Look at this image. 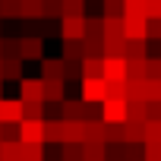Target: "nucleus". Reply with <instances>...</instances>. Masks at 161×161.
Returning <instances> with one entry per match:
<instances>
[{
  "label": "nucleus",
  "instance_id": "obj_27",
  "mask_svg": "<svg viewBox=\"0 0 161 161\" xmlns=\"http://www.w3.org/2000/svg\"><path fill=\"white\" fill-rule=\"evenodd\" d=\"M101 76V57H86L82 60V79H98Z\"/></svg>",
  "mask_w": 161,
  "mask_h": 161
},
{
  "label": "nucleus",
  "instance_id": "obj_31",
  "mask_svg": "<svg viewBox=\"0 0 161 161\" xmlns=\"http://www.w3.org/2000/svg\"><path fill=\"white\" fill-rule=\"evenodd\" d=\"M63 60H82V41H63Z\"/></svg>",
  "mask_w": 161,
  "mask_h": 161
},
{
  "label": "nucleus",
  "instance_id": "obj_34",
  "mask_svg": "<svg viewBox=\"0 0 161 161\" xmlns=\"http://www.w3.org/2000/svg\"><path fill=\"white\" fill-rule=\"evenodd\" d=\"M145 142H161V120H145Z\"/></svg>",
  "mask_w": 161,
  "mask_h": 161
},
{
  "label": "nucleus",
  "instance_id": "obj_1",
  "mask_svg": "<svg viewBox=\"0 0 161 161\" xmlns=\"http://www.w3.org/2000/svg\"><path fill=\"white\" fill-rule=\"evenodd\" d=\"M16 139L19 142H41L44 145V120H19L16 123Z\"/></svg>",
  "mask_w": 161,
  "mask_h": 161
},
{
  "label": "nucleus",
  "instance_id": "obj_13",
  "mask_svg": "<svg viewBox=\"0 0 161 161\" xmlns=\"http://www.w3.org/2000/svg\"><path fill=\"white\" fill-rule=\"evenodd\" d=\"M101 35L104 38H123V16H104L101 19Z\"/></svg>",
  "mask_w": 161,
  "mask_h": 161
},
{
  "label": "nucleus",
  "instance_id": "obj_43",
  "mask_svg": "<svg viewBox=\"0 0 161 161\" xmlns=\"http://www.w3.org/2000/svg\"><path fill=\"white\" fill-rule=\"evenodd\" d=\"M3 139H16V123H0V142Z\"/></svg>",
  "mask_w": 161,
  "mask_h": 161
},
{
  "label": "nucleus",
  "instance_id": "obj_33",
  "mask_svg": "<svg viewBox=\"0 0 161 161\" xmlns=\"http://www.w3.org/2000/svg\"><path fill=\"white\" fill-rule=\"evenodd\" d=\"M145 101H161V79H145Z\"/></svg>",
  "mask_w": 161,
  "mask_h": 161
},
{
  "label": "nucleus",
  "instance_id": "obj_14",
  "mask_svg": "<svg viewBox=\"0 0 161 161\" xmlns=\"http://www.w3.org/2000/svg\"><path fill=\"white\" fill-rule=\"evenodd\" d=\"M123 57H126V60L148 57V54H145V41H142V38H123Z\"/></svg>",
  "mask_w": 161,
  "mask_h": 161
},
{
  "label": "nucleus",
  "instance_id": "obj_21",
  "mask_svg": "<svg viewBox=\"0 0 161 161\" xmlns=\"http://www.w3.org/2000/svg\"><path fill=\"white\" fill-rule=\"evenodd\" d=\"M41 19H63V0H41Z\"/></svg>",
  "mask_w": 161,
  "mask_h": 161
},
{
  "label": "nucleus",
  "instance_id": "obj_38",
  "mask_svg": "<svg viewBox=\"0 0 161 161\" xmlns=\"http://www.w3.org/2000/svg\"><path fill=\"white\" fill-rule=\"evenodd\" d=\"M142 161H161V142H145V158Z\"/></svg>",
  "mask_w": 161,
  "mask_h": 161
},
{
  "label": "nucleus",
  "instance_id": "obj_10",
  "mask_svg": "<svg viewBox=\"0 0 161 161\" xmlns=\"http://www.w3.org/2000/svg\"><path fill=\"white\" fill-rule=\"evenodd\" d=\"M51 142H66V123L63 120H44V145Z\"/></svg>",
  "mask_w": 161,
  "mask_h": 161
},
{
  "label": "nucleus",
  "instance_id": "obj_6",
  "mask_svg": "<svg viewBox=\"0 0 161 161\" xmlns=\"http://www.w3.org/2000/svg\"><path fill=\"white\" fill-rule=\"evenodd\" d=\"M22 120V101L0 98V123H19Z\"/></svg>",
  "mask_w": 161,
  "mask_h": 161
},
{
  "label": "nucleus",
  "instance_id": "obj_8",
  "mask_svg": "<svg viewBox=\"0 0 161 161\" xmlns=\"http://www.w3.org/2000/svg\"><path fill=\"white\" fill-rule=\"evenodd\" d=\"M82 161H108V145L101 139H86L82 142Z\"/></svg>",
  "mask_w": 161,
  "mask_h": 161
},
{
  "label": "nucleus",
  "instance_id": "obj_42",
  "mask_svg": "<svg viewBox=\"0 0 161 161\" xmlns=\"http://www.w3.org/2000/svg\"><path fill=\"white\" fill-rule=\"evenodd\" d=\"M16 16V0H0V19Z\"/></svg>",
  "mask_w": 161,
  "mask_h": 161
},
{
  "label": "nucleus",
  "instance_id": "obj_36",
  "mask_svg": "<svg viewBox=\"0 0 161 161\" xmlns=\"http://www.w3.org/2000/svg\"><path fill=\"white\" fill-rule=\"evenodd\" d=\"M145 79H161V60L145 57Z\"/></svg>",
  "mask_w": 161,
  "mask_h": 161
},
{
  "label": "nucleus",
  "instance_id": "obj_17",
  "mask_svg": "<svg viewBox=\"0 0 161 161\" xmlns=\"http://www.w3.org/2000/svg\"><path fill=\"white\" fill-rule=\"evenodd\" d=\"M63 123H66V142H76V145L86 142V126H82V120H63Z\"/></svg>",
  "mask_w": 161,
  "mask_h": 161
},
{
  "label": "nucleus",
  "instance_id": "obj_32",
  "mask_svg": "<svg viewBox=\"0 0 161 161\" xmlns=\"http://www.w3.org/2000/svg\"><path fill=\"white\" fill-rule=\"evenodd\" d=\"M63 16H86V0H63Z\"/></svg>",
  "mask_w": 161,
  "mask_h": 161
},
{
  "label": "nucleus",
  "instance_id": "obj_24",
  "mask_svg": "<svg viewBox=\"0 0 161 161\" xmlns=\"http://www.w3.org/2000/svg\"><path fill=\"white\" fill-rule=\"evenodd\" d=\"M126 101H145V79H126Z\"/></svg>",
  "mask_w": 161,
  "mask_h": 161
},
{
  "label": "nucleus",
  "instance_id": "obj_18",
  "mask_svg": "<svg viewBox=\"0 0 161 161\" xmlns=\"http://www.w3.org/2000/svg\"><path fill=\"white\" fill-rule=\"evenodd\" d=\"M123 38H142L145 41V19H123Z\"/></svg>",
  "mask_w": 161,
  "mask_h": 161
},
{
  "label": "nucleus",
  "instance_id": "obj_30",
  "mask_svg": "<svg viewBox=\"0 0 161 161\" xmlns=\"http://www.w3.org/2000/svg\"><path fill=\"white\" fill-rule=\"evenodd\" d=\"M126 120L145 123V101H126Z\"/></svg>",
  "mask_w": 161,
  "mask_h": 161
},
{
  "label": "nucleus",
  "instance_id": "obj_16",
  "mask_svg": "<svg viewBox=\"0 0 161 161\" xmlns=\"http://www.w3.org/2000/svg\"><path fill=\"white\" fill-rule=\"evenodd\" d=\"M0 161H22L19 139H3V142H0Z\"/></svg>",
  "mask_w": 161,
  "mask_h": 161
},
{
  "label": "nucleus",
  "instance_id": "obj_22",
  "mask_svg": "<svg viewBox=\"0 0 161 161\" xmlns=\"http://www.w3.org/2000/svg\"><path fill=\"white\" fill-rule=\"evenodd\" d=\"M123 19H145V0H123Z\"/></svg>",
  "mask_w": 161,
  "mask_h": 161
},
{
  "label": "nucleus",
  "instance_id": "obj_44",
  "mask_svg": "<svg viewBox=\"0 0 161 161\" xmlns=\"http://www.w3.org/2000/svg\"><path fill=\"white\" fill-rule=\"evenodd\" d=\"M0 89H3V82H0Z\"/></svg>",
  "mask_w": 161,
  "mask_h": 161
},
{
  "label": "nucleus",
  "instance_id": "obj_15",
  "mask_svg": "<svg viewBox=\"0 0 161 161\" xmlns=\"http://www.w3.org/2000/svg\"><path fill=\"white\" fill-rule=\"evenodd\" d=\"M104 98L126 101V79H108V86H104Z\"/></svg>",
  "mask_w": 161,
  "mask_h": 161
},
{
  "label": "nucleus",
  "instance_id": "obj_40",
  "mask_svg": "<svg viewBox=\"0 0 161 161\" xmlns=\"http://www.w3.org/2000/svg\"><path fill=\"white\" fill-rule=\"evenodd\" d=\"M145 19H161V0H145Z\"/></svg>",
  "mask_w": 161,
  "mask_h": 161
},
{
  "label": "nucleus",
  "instance_id": "obj_39",
  "mask_svg": "<svg viewBox=\"0 0 161 161\" xmlns=\"http://www.w3.org/2000/svg\"><path fill=\"white\" fill-rule=\"evenodd\" d=\"M104 16H123V0H104Z\"/></svg>",
  "mask_w": 161,
  "mask_h": 161
},
{
  "label": "nucleus",
  "instance_id": "obj_9",
  "mask_svg": "<svg viewBox=\"0 0 161 161\" xmlns=\"http://www.w3.org/2000/svg\"><path fill=\"white\" fill-rule=\"evenodd\" d=\"M19 92L22 101H44V82L38 79H19Z\"/></svg>",
  "mask_w": 161,
  "mask_h": 161
},
{
  "label": "nucleus",
  "instance_id": "obj_28",
  "mask_svg": "<svg viewBox=\"0 0 161 161\" xmlns=\"http://www.w3.org/2000/svg\"><path fill=\"white\" fill-rule=\"evenodd\" d=\"M126 79H145V57L126 60Z\"/></svg>",
  "mask_w": 161,
  "mask_h": 161
},
{
  "label": "nucleus",
  "instance_id": "obj_41",
  "mask_svg": "<svg viewBox=\"0 0 161 161\" xmlns=\"http://www.w3.org/2000/svg\"><path fill=\"white\" fill-rule=\"evenodd\" d=\"M145 120H161V101H145Z\"/></svg>",
  "mask_w": 161,
  "mask_h": 161
},
{
  "label": "nucleus",
  "instance_id": "obj_29",
  "mask_svg": "<svg viewBox=\"0 0 161 161\" xmlns=\"http://www.w3.org/2000/svg\"><path fill=\"white\" fill-rule=\"evenodd\" d=\"M22 120H44L41 101H22Z\"/></svg>",
  "mask_w": 161,
  "mask_h": 161
},
{
  "label": "nucleus",
  "instance_id": "obj_35",
  "mask_svg": "<svg viewBox=\"0 0 161 161\" xmlns=\"http://www.w3.org/2000/svg\"><path fill=\"white\" fill-rule=\"evenodd\" d=\"M63 161H82V145L63 142Z\"/></svg>",
  "mask_w": 161,
  "mask_h": 161
},
{
  "label": "nucleus",
  "instance_id": "obj_5",
  "mask_svg": "<svg viewBox=\"0 0 161 161\" xmlns=\"http://www.w3.org/2000/svg\"><path fill=\"white\" fill-rule=\"evenodd\" d=\"M104 79H126V57H101Z\"/></svg>",
  "mask_w": 161,
  "mask_h": 161
},
{
  "label": "nucleus",
  "instance_id": "obj_23",
  "mask_svg": "<svg viewBox=\"0 0 161 161\" xmlns=\"http://www.w3.org/2000/svg\"><path fill=\"white\" fill-rule=\"evenodd\" d=\"M44 101H63V79H44Z\"/></svg>",
  "mask_w": 161,
  "mask_h": 161
},
{
  "label": "nucleus",
  "instance_id": "obj_7",
  "mask_svg": "<svg viewBox=\"0 0 161 161\" xmlns=\"http://www.w3.org/2000/svg\"><path fill=\"white\" fill-rule=\"evenodd\" d=\"M44 41L41 38H19V60H41Z\"/></svg>",
  "mask_w": 161,
  "mask_h": 161
},
{
  "label": "nucleus",
  "instance_id": "obj_26",
  "mask_svg": "<svg viewBox=\"0 0 161 161\" xmlns=\"http://www.w3.org/2000/svg\"><path fill=\"white\" fill-rule=\"evenodd\" d=\"M104 57H123V38H101Z\"/></svg>",
  "mask_w": 161,
  "mask_h": 161
},
{
  "label": "nucleus",
  "instance_id": "obj_19",
  "mask_svg": "<svg viewBox=\"0 0 161 161\" xmlns=\"http://www.w3.org/2000/svg\"><path fill=\"white\" fill-rule=\"evenodd\" d=\"M41 76L44 79H63V60H54V57L41 60Z\"/></svg>",
  "mask_w": 161,
  "mask_h": 161
},
{
  "label": "nucleus",
  "instance_id": "obj_12",
  "mask_svg": "<svg viewBox=\"0 0 161 161\" xmlns=\"http://www.w3.org/2000/svg\"><path fill=\"white\" fill-rule=\"evenodd\" d=\"M16 19H41V0H16Z\"/></svg>",
  "mask_w": 161,
  "mask_h": 161
},
{
  "label": "nucleus",
  "instance_id": "obj_37",
  "mask_svg": "<svg viewBox=\"0 0 161 161\" xmlns=\"http://www.w3.org/2000/svg\"><path fill=\"white\" fill-rule=\"evenodd\" d=\"M148 38H161V19H145V41Z\"/></svg>",
  "mask_w": 161,
  "mask_h": 161
},
{
  "label": "nucleus",
  "instance_id": "obj_20",
  "mask_svg": "<svg viewBox=\"0 0 161 161\" xmlns=\"http://www.w3.org/2000/svg\"><path fill=\"white\" fill-rule=\"evenodd\" d=\"M22 79L19 76V57H0V79Z\"/></svg>",
  "mask_w": 161,
  "mask_h": 161
},
{
  "label": "nucleus",
  "instance_id": "obj_25",
  "mask_svg": "<svg viewBox=\"0 0 161 161\" xmlns=\"http://www.w3.org/2000/svg\"><path fill=\"white\" fill-rule=\"evenodd\" d=\"M19 152H22V161H44L41 142H19Z\"/></svg>",
  "mask_w": 161,
  "mask_h": 161
},
{
  "label": "nucleus",
  "instance_id": "obj_4",
  "mask_svg": "<svg viewBox=\"0 0 161 161\" xmlns=\"http://www.w3.org/2000/svg\"><path fill=\"white\" fill-rule=\"evenodd\" d=\"M101 120H104V123H123V120H126V101L104 98V101H101Z\"/></svg>",
  "mask_w": 161,
  "mask_h": 161
},
{
  "label": "nucleus",
  "instance_id": "obj_3",
  "mask_svg": "<svg viewBox=\"0 0 161 161\" xmlns=\"http://www.w3.org/2000/svg\"><path fill=\"white\" fill-rule=\"evenodd\" d=\"M104 86H108L104 76H98V79H82V101H86V104H101V101H104Z\"/></svg>",
  "mask_w": 161,
  "mask_h": 161
},
{
  "label": "nucleus",
  "instance_id": "obj_11",
  "mask_svg": "<svg viewBox=\"0 0 161 161\" xmlns=\"http://www.w3.org/2000/svg\"><path fill=\"white\" fill-rule=\"evenodd\" d=\"M60 120H86V101H60Z\"/></svg>",
  "mask_w": 161,
  "mask_h": 161
},
{
  "label": "nucleus",
  "instance_id": "obj_2",
  "mask_svg": "<svg viewBox=\"0 0 161 161\" xmlns=\"http://www.w3.org/2000/svg\"><path fill=\"white\" fill-rule=\"evenodd\" d=\"M60 35H63V41H82L86 38V16H63Z\"/></svg>",
  "mask_w": 161,
  "mask_h": 161
}]
</instances>
